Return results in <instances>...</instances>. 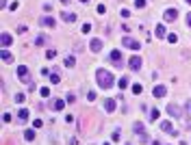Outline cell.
I'll use <instances>...</instances> for the list:
<instances>
[{
	"label": "cell",
	"mask_w": 191,
	"mask_h": 145,
	"mask_svg": "<svg viewBox=\"0 0 191 145\" xmlns=\"http://www.w3.org/2000/svg\"><path fill=\"white\" fill-rule=\"evenodd\" d=\"M96 80H98V87H100V89H111V87L115 85L113 74L106 72V69H98V72H96Z\"/></svg>",
	"instance_id": "1"
},
{
	"label": "cell",
	"mask_w": 191,
	"mask_h": 145,
	"mask_svg": "<svg viewBox=\"0 0 191 145\" xmlns=\"http://www.w3.org/2000/svg\"><path fill=\"white\" fill-rule=\"evenodd\" d=\"M122 44H124V48H128V50H139L141 48V41H137V39H133V37H124Z\"/></svg>",
	"instance_id": "2"
},
{
	"label": "cell",
	"mask_w": 191,
	"mask_h": 145,
	"mask_svg": "<svg viewBox=\"0 0 191 145\" xmlns=\"http://www.w3.org/2000/svg\"><path fill=\"white\" fill-rule=\"evenodd\" d=\"M109 58H111V63H113L115 67H122V65H124V58H122V52H120V50H111V56H109Z\"/></svg>",
	"instance_id": "3"
},
{
	"label": "cell",
	"mask_w": 191,
	"mask_h": 145,
	"mask_svg": "<svg viewBox=\"0 0 191 145\" xmlns=\"http://www.w3.org/2000/svg\"><path fill=\"white\" fill-rule=\"evenodd\" d=\"M17 78H20L22 82H31V76H28V67H26V65H20V67H17Z\"/></svg>",
	"instance_id": "4"
},
{
	"label": "cell",
	"mask_w": 191,
	"mask_h": 145,
	"mask_svg": "<svg viewBox=\"0 0 191 145\" xmlns=\"http://www.w3.org/2000/svg\"><path fill=\"white\" fill-rule=\"evenodd\" d=\"M161 130H163V132H167L169 137H178V130H176L169 121H161Z\"/></svg>",
	"instance_id": "5"
},
{
	"label": "cell",
	"mask_w": 191,
	"mask_h": 145,
	"mask_svg": "<svg viewBox=\"0 0 191 145\" xmlns=\"http://www.w3.org/2000/svg\"><path fill=\"white\" fill-rule=\"evenodd\" d=\"M141 65H143L141 56H130V61H128V67H130L133 72H139V69H141Z\"/></svg>",
	"instance_id": "6"
},
{
	"label": "cell",
	"mask_w": 191,
	"mask_h": 145,
	"mask_svg": "<svg viewBox=\"0 0 191 145\" xmlns=\"http://www.w3.org/2000/svg\"><path fill=\"white\" fill-rule=\"evenodd\" d=\"M163 20H165V22H174V20H178V9H165Z\"/></svg>",
	"instance_id": "7"
},
{
	"label": "cell",
	"mask_w": 191,
	"mask_h": 145,
	"mask_svg": "<svg viewBox=\"0 0 191 145\" xmlns=\"http://www.w3.org/2000/svg\"><path fill=\"white\" fill-rule=\"evenodd\" d=\"M39 24H42V26H46V28H52V26H54V17L44 15V17H39Z\"/></svg>",
	"instance_id": "8"
},
{
	"label": "cell",
	"mask_w": 191,
	"mask_h": 145,
	"mask_svg": "<svg viewBox=\"0 0 191 145\" xmlns=\"http://www.w3.org/2000/svg\"><path fill=\"white\" fill-rule=\"evenodd\" d=\"M167 113H169L172 117H176V119H178V117L183 115V113H180V108H178L176 104H169V106H167Z\"/></svg>",
	"instance_id": "9"
},
{
	"label": "cell",
	"mask_w": 191,
	"mask_h": 145,
	"mask_svg": "<svg viewBox=\"0 0 191 145\" xmlns=\"http://www.w3.org/2000/svg\"><path fill=\"white\" fill-rule=\"evenodd\" d=\"M102 39H91V44H89V48H91V52H100L102 50Z\"/></svg>",
	"instance_id": "10"
},
{
	"label": "cell",
	"mask_w": 191,
	"mask_h": 145,
	"mask_svg": "<svg viewBox=\"0 0 191 145\" xmlns=\"http://www.w3.org/2000/svg\"><path fill=\"white\" fill-rule=\"evenodd\" d=\"M152 93H154V97H165V93H167V89H165L163 85H156Z\"/></svg>",
	"instance_id": "11"
},
{
	"label": "cell",
	"mask_w": 191,
	"mask_h": 145,
	"mask_svg": "<svg viewBox=\"0 0 191 145\" xmlns=\"http://www.w3.org/2000/svg\"><path fill=\"white\" fill-rule=\"evenodd\" d=\"M104 110H106V113H113V110H115V100H111V97L104 100Z\"/></svg>",
	"instance_id": "12"
},
{
	"label": "cell",
	"mask_w": 191,
	"mask_h": 145,
	"mask_svg": "<svg viewBox=\"0 0 191 145\" xmlns=\"http://www.w3.org/2000/svg\"><path fill=\"white\" fill-rule=\"evenodd\" d=\"M154 35H156L159 39H163V37H165V26H163V24H156V28H154Z\"/></svg>",
	"instance_id": "13"
},
{
	"label": "cell",
	"mask_w": 191,
	"mask_h": 145,
	"mask_svg": "<svg viewBox=\"0 0 191 145\" xmlns=\"http://www.w3.org/2000/svg\"><path fill=\"white\" fill-rule=\"evenodd\" d=\"M0 41H2V46L7 48V46H11V41H13V37H11L9 33H2V37H0Z\"/></svg>",
	"instance_id": "14"
},
{
	"label": "cell",
	"mask_w": 191,
	"mask_h": 145,
	"mask_svg": "<svg viewBox=\"0 0 191 145\" xmlns=\"http://www.w3.org/2000/svg\"><path fill=\"white\" fill-rule=\"evenodd\" d=\"M61 17H63L65 22H76V15H74V13H70V11H63V13H61Z\"/></svg>",
	"instance_id": "15"
},
{
	"label": "cell",
	"mask_w": 191,
	"mask_h": 145,
	"mask_svg": "<svg viewBox=\"0 0 191 145\" xmlns=\"http://www.w3.org/2000/svg\"><path fill=\"white\" fill-rule=\"evenodd\" d=\"M0 56H2V61H4V63H11V61H13V54H11L9 50H2V54H0Z\"/></svg>",
	"instance_id": "16"
},
{
	"label": "cell",
	"mask_w": 191,
	"mask_h": 145,
	"mask_svg": "<svg viewBox=\"0 0 191 145\" xmlns=\"http://www.w3.org/2000/svg\"><path fill=\"white\" fill-rule=\"evenodd\" d=\"M63 106H65L63 100H54V102H52V110H63Z\"/></svg>",
	"instance_id": "17"
},
{
	"label": "cell",
	"mask_w": 191,
	"mask_h": 145,
	"mask_svg": "<svg viewBox=\"0 0 191 145\" xmlns=\"http://www.w3.org/2000/svg\"><path fill=\"white\" fill-rule=\"evenodd\" d=\"M17 119H20V121H26V119H28V110H26V108H20V110H17Z\"/></svg>",
	"instance_id": "18"
},
{
	"label": "cell",
	"mask_w": 191,
	"mask_h": 145,
	"mask_svg": "<svg viewBox=\"0 0 191 145\" xmlns=\"http://www.w3.org/2000/svg\"><path fill=\"white\" fill-rule=\"evenodd\" d=\"M50 82H52V85H59V82H61V76L56 74V69H54V72L50 74Z\"/></svg>",
	"instance_id": "19"
},
{
	"label": "cell",
	"mask_w": 191,
	"mask_h": 145,
	"mask_svg": "<svg viewBox=\"0 0 191 145\" xmlns=\"http://www.w3.org/2000/svg\"><path fill=\"white\" fill-rule=\"evenodd\" d=\"M24 139H26V141H33V139H35V128H28V130L24 132Z\"/></svg>",
	"instance_id": "20"
},
{
	"label": "cell",
	"mask_w": 191,
	"mask_h": 145,
	"mask_svg": "<svg viewBox=\"0 0 191 145\" xmlns=\"http://www.w3.org/2000/svg\"><path fill=\"white\" fill-rule=\"evenodd\" d=\"M46 44H48V37H46V35H39V37L35 39V46H46Z\"/></svg>",
	"instance_id": "21"
},
{
	"label": "cell",
	"mask_w": 191,
	"mask_h": 145,
	"mask_svg": "<svg viewBox=\"0 0 191 145\" xmlns=\"http://www.w3.org/2000/svg\"><path fill=\"white\" fill-rule=\"evenodd\" d=\"M117 85H120V89H122V91H124V89H126V87H128V85H130V82H128V78H126V76H122V78H120V82H117Z\"/></svg>",
	"instance_id": "22"
},
{
	"label": "cell",
	"mask_w": 191,
	"mask_h": 145,
	"mask_svg": "<svg viewBox=\"0 0 191 145\" xmlns=\"http://www.w3.org/2000/svg\"><path fill=\"white\" fill-rule=\"evenodd\" d=\"M74 65H76V58L74 56H67L65 58V67H74Z\"/></svg>",
	"instance_id": "23"
},
{
	"label": "cell",
	"mask_w": 191,
	"mask_h": 145,
	"mask_svg": "<svg viewBox=\"0 0 191 145\" xmlns=\"http://www.w3.org/2000/svg\"><path fill=\"white\" fill-rule=\"evenodd\" d=\"M133 130H135L137 134H145V132H143V126H141V124H135V126H133Z\"/></svg>",
	"instance_id": "24"
},
{
	"label": "cell",
	"mask_w": 191,
	"mask_h": 145,
	"mask_svg": "<svg viewBox=\"0 0 191 145\" xmlns=\"http://www.w3.org/2000/svg\"><path fill=\"white\" fill-rule=\"evenodd\" d=\"M156 119H159V110H156V108H154V110H152V113H150V121H156Z\"/></svg>",
	"instance_id": "25"
},
{
	"label": "cell",
	"mask_w": 191,
	"mask_h": 145,
	"mask_svg": "<svg viewBox=\"0 0 191 145\" xmlns=\"http://www.w3.org/2000/svg\"><path fill=\"white\" fill-rule=\"evenodd\" d=\"M39 93H42V97H48V96H50V89H48V87H42Z\"/></svg>",
	"instance_id": "26"
},
{
	"label": "cell",
	"mask_w": 191,
	"mask_h": 145,
	"mask_svg": "<svg viewBox=\"0 0 191 145\" xmlns=\"http://www.w3.org/2000/svg\"><path fill=\"white\" fill-rule=\"evenodd\" d=\"M141 91H143V87H141V85H133V93H137V96H139Z\"/></svg>",
	"instance_id": "27"
},
{
	"label": "cell",
	"mask_w": 191,
	"mask_h": 145,
	"mask_svg": "<svg viewBox=\"0 0 191 145\" xmlns=\"http://www.w3.org/2000/svg\"><path fill=\"white\" fill-rule=\"evenodd\" d=\"M54 56H56V50H48L46 52V58H50V61H52Z\"/></svg>",
	"instance_id": "28"
},
{
	"label": "cell",
	"mask_w": 191,
	"mask_h": 145,
	"mask_svg": "<svg viewBox=\"0 0 191 145\" xmlns=\"http://www.w3.org/2000/svg\"><path fill=\"white\" fill-rule=\"evenodd\" d=\"M24 100H26V96H24V93H17V96H15V102H17V104H22Z\"/></svg>",
	"instance_id": "29"
},
{
	"label": "cell",
	"mask_w": 191,
	"mask_h": 145,
	"mask_svg": "<svg viewBox=\"0 0 191 145\" xmlns=\"http://www.w3.org/2000/svg\"><path fill=\"white\" fill-rule=\"evenodd\" d=\"M135 7H137V9H143V7H145V0H135Z\"/></svg>",
	"instance_id": "30"
},
{
	"label": "cell",
	"mask_w": 191,
	"mask_h": 145,
	"mask_svg": "<svg viewBox=\"0 0 191 145\" xmlns=\"http://www.w3.org/2000/svg\"><path fill=\"white\" fill-rule=\"evenodd\" d=\"M87 100H89V102H94V100H96V93H94V91H87Z\"/></svg>",
	"instance_id": "31"
},
{
	"label": "cell",
	"mask_w": 191,
	"mask_h": 145,
	"mask_svg": "<svg viewBox=\"0 0 191 145\" xmlns=\"http://www.w3.org/2000/svg\"><path fill=\"white\" fill-rule=\"evenodd\" d=\"M120 15H122V17H128V15H130V11H128V9H122V11H120Z\"/></svg>",
	"instance_id": "32"
},
{
	"label": "cell",
	"mask_w": 191,
	"mask_h": 145,
	"mask_svg": "<svg viewBox=\"0 0 191 145\" xmlns=\"http://www.w3.org/2000/svg\"><path fill=\"white\" fill-rule=\"evenodd\" d=\"M81 30H83V33H89V30H91V24H83V28H81Z\"/></svg>",
	"instance_id": "33"
},
{
	"label": "cell",
	"mask_w": 191,
	"mask_h": 145,
	"mask_svg": "<svg viewBox=\"0 0 191 145\" xmlns=\"http://www.w3.org/2000/svg\"><path fill=\"white\" fill-rule=\"evenodd\" d=\"M42 126H44V124H42L39 119H35V121H33V128H35V130H37V128H42Z\"/></svg>",
	"instance_id": "34"
},
{
	"label": "cell",
	"mask_w": 191,
	"mask_h": 145,
	"mask_svg": "<svg viewBox=\"0 0 191 145\" xmlns=\"http://www.w3.org/2000/svg\"><path fill=\"white\" fill-rule=\"evenodd\" d=\"M104 11H106V7H104V4H98V13H100V15H102V13H104Z\"/></svg>",
	"instance_id": "35"
},
{
	"label": "cell",
	"mask_w": 191,
	"mask_h": 145,
	"mask_svg": "<svg viewBox=\"0 0 191 145\" xmlns=\"http://www.w3.org/2000/svg\"><path fill=\"white\" fill-rule=\"evenodd\" d=\"M176 39H178L176 35H169V37H167V41H169V44H176Z\"/></svg>",
	"instance_id": "36"
},
{
	"label": "cell",
	"mask_w": 191,
	"mask_h": 145,
	"mask_svg": "<svg viewBox=\"0 0 191 145\" xmlns=\"http://www.w3.org/2000/svg\"><path fill=\"white\" fill-rule=\"evenodd\" d=\"M187 24L191 26V13H187Z\"/></svg>",
	"instance_id": "37"
},
{
	"label": "cell",
	"mask_w": 191,
	"mask_h": 145,
	"mask_svg": "<svg viewBox=\"0 0 191 145\" xmlns=\"http://www.w3.org/2000/svg\"><path fill=\"white\" fill-rule=\"evenodd\" d=\"M152 145H161V143H159V141H154V143H152Z\"/></svg>",
	"instance_id": "38"
},
{
	"label": "cell",
	"mask_w": 191,
	"mask_h": 145,
	"mask_svg": "<svg viewBox=\"0 0 191 145\" xmlns=\"http://www.w3.org/2000/svg\"><path fill=\"white\" fill-rule=\"evenodd\" d=\"M61 2H70V0H61Z\"/></svg>",
	"instance_id": "39"
},
{
	"label": "cell",
	"mask_w": 191,
	"mask_h": 145,
	"mask_svg": "<svg viewBox=\"0 0 191 145\" xmlns=\"http://www.w3.org/2000/svg\"><path fill=\"white\" fill-rule=\"evenodd\" d=\"M81 2H89V0H81Z\"/></svg>",
	"instance_id": "40"
},
{
	"label": "cell",
	"mask_w": 191,
	"mask_h": 145,
	"mask_svg": "<svg viewBox=\"0 0 191 145\" xmlns=\"http://www.w3.org/2000/svg\"><path fill=\"white\" fill-rule=\"evenodd\" d=\"M187 2H189V4H191V0H187Z\"/></svg>",
	"instance_id": "41"
},
{
	"label": "cell",
	"mask_w": 191,
	"mask_h": 145,
	"mask_svg": "<svg viewBox=\"0 0 191 145\" xmlns=\"http://www.w3.org/2000/svg\"><path fill=\"white\" fill-rule=\"evenodd\" d=\"M189 110H191V104H189Z\"/></svg>",
	"instance_id": "42"
}]
</instances>
